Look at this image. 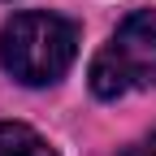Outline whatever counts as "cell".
Returning a JSON list of instances; mask_svg holds the SVG:
<instances>
[{"mask_svg":"<svg viewBox=\"0 0 156 156\" xmlns=\"http://www.w3.org/2000/svg\"><path fill=\"white\" fill-rule=\"evenodd\" d=\"M78 56V26L61 13L26 9L0 30V65L22 87H52Z\"/></svg>","mask_w":156,"mask_h":156,"instance_id":"6da1fadb","label":"cell"},{"mask_svg":"<svg viewBox=\"0 0 156 156\" xmlns=\"http://www.w3.org/2000/svg\"><path fill=\"white\" fill-rule=\"evenodd\" d=\"M87 78L100 100H117V95L156 87V13L139 9V13L122 17V26L95 52Z\"/></svg>","mask_w":156,"mask_h":156,"instance_id":"7a4b0ae2","label":"cell"},{"mask_svg":"<svg viewBox=\"0 0 156 156\" xmlns=\"http://www.w3.org/2000/svg\"><path fill=\"white\" fill-rule=\"evenodd\" d=\"M0 156H56L44 134L22 122H0Z\"/></svg>","mask_w":156,"mask_h":156,"instance_id":"3957f363","label":"cell"},{"mask_svg":"<svg viewBox=\"0 0 156 156\" xmlns=\"http://www.w3.org/2000/svg\"><path fill=\"white\" fill-rule=\"evenodd\" d=\"M122 156H156V130H152V134H143L139 143H130Z\"/></svg>","mask_w":156,"mask_h":156,"instance_id":"277c9868","label":"cell"}]
</instances>
